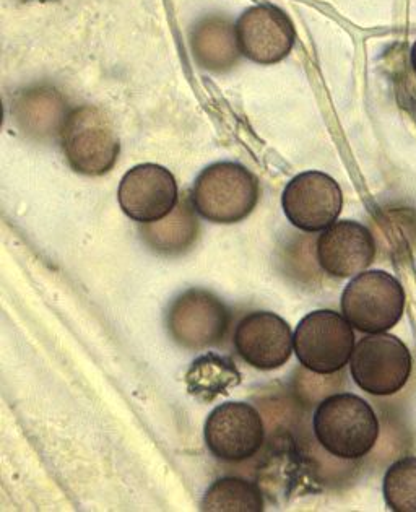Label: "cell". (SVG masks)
Wrapping results in <instances>:
<instances>
[{
  "label": "cell",
  "mask_w": 416,
  "mask_h": 512,
  "mask_svg": "<svg viewBox=\"0 0 416 512\" xmlns=\"http://www.w3.org/2000/svg\"><path fill=\"white\" fill-rule=\"evenodd\" d=\"M381 425L374 408L351 392L325 397L312 415V434L334 459L353 462L376 446Z\"/></svg>",
  "instance_id": "6da1fadb"
},
{
  "label": "cell",
  "mask_w": 416,
  "mask_h": 512,
  "mask_svg": "<svg viewBox=\"0 0 416 512\" xmlns=\"http://www.w3.org/2000/svg\"><path fill=\"white\" fill-rule=\"evenodd\" d=\"M260 197L259 179L246 166L220 161L207 166L195 179L192 204L208 222L233 225L246 220Z\"/></svg>",
  "instance_id": "7a4b0ae2"
},
{
  "label": "cell",
  "mask_w": 416,
  "mask_h": 512,
  "mask_svg": "<svg viewBox=\"0 0 416 512\" xmlns=\"http://www.w3.org/2000/svg\"><path fill=\"white\" fill-rule=\"evenodd\" d=\"M59 135L70 168L85 176L109 173L121 153L113 122L95 106H78L67 113Z\"/></svg>",
  "instance_id": "3957f363"
},
{
  "label": "cell",
  "mask_w": 416,
  "mask_h": 512,
  "mask_svg": "<svg viewBox=\"0 0 416 512\" xmlns=\"http://www.w3.org/2000/svg\"><path fill=\"white\" fill-rule=\"evenodd\" d=\"M403 309L402 283L384 270H364L343 290L342 314L363 334H381L397 326Z\"/></svg>",
  "instance_id": "277c9868"
},
{
  "label": "cell",
  "mask_w": 416,
  "mask_h": 512,
  "mask_svg": "<svg viewBox=\"0 0 416 512\" xmlns=\"http://www.w3.org/2000/svg\"><path fill=\"white\" fill-rule=\"evenodd\" d=\"M231 326L228 306L204 288L182 291L169 304L166 329L179 347L199 352L217 347L225 340Z\"/></svg>",
  "instance_id": "5b68a950"
},
{
  "label": "cell",
  "mask_w": 416,
  "mask_h": 512,
  "mask_svg": "<svg viewBox=\"0 0 416 512\" xmlns=\"http://www.w3.org/2000/svg\"><path fill=\"white\" fill-rule=\"evenodd\" d=\"M355 330L343 314L332 309L312 311L295 330V353L312 373L337 374L350 363L355 350Z\"/></svg>",
  "instance_id": "8992f818"
},
{
  "label": "cell",
  "mask_w": 416,
  "mask_h": 512,
  "mask_svg": "<svg viewBox=\"0 0 416 512\" xmlns=\"http://www.w3.org/2000/svg\"><path fill=\"white\" fill-rule=\"evenodd\" d=\"M351 378L361 391L386 397L402 391L412 374V353L395 335L368 334L350 358Z\"/></svg>",
  "instance_id": "52a82bcc"
},
{
  "label": "cell",
  "mask_w": 416,
  "mask_h": 512,
  "mask_svg": "<svg viewBox=\"0 0 416 512\" xmlns=\"http://www.w3.org/2000/svg\"><path fill=\"white\" fill-rule=\"evenodd\" d=\"M265 423L247 402H225L213 408L204 426L208 451L215 459L241 464L254 459L265 443Z\"/></svg>",
  "instance_id": "ba28073f"
},
{
  "label": "cell",
  "mask_w": 416,
  "mask_h": 512,
  "mask_svg": "<svg viewBox=\"0 0 416 512\" xmlns=\"http://www.w3.org/2000/svg\"><path fill=\"white\" fill-rule=\"evenodd\" d=\"M282 207L288 222L298 230L319 233L340 217L342 189L329 174L304 171L286 184Z\"/></svg>",
  "instance_id": "9c48e42d"
},
{
  "label": "cell",
  "mask_w": 416,
  "mask_h": 512,
  "mask_svg": "<svg viewBox=\"0 0 416 512\" xmlns=\"http://www.w3.org/2000/svg\"><path fill=\"white\" fill-rule=\"evenodd\" d=\"M117 200L130 220L140 225L158 222L178 205V183L165 166L143 163L124 174Z\"/></svg>",
  "instance_id": "30bf717a"
},
{
  "label": "cell",
  "mask_w": 416,
  "mask_h": 512,
  "mask_svg": "<svg viewBox=\"0 0 416 512\" xmlns=\"http://www.w3.org/2000/svg\"><path fill=\"white\" fill-rule=\"evenodd\" d=\"M233 343L244 363L260 371H273L290 360L295 334L278 314L254 311L238 322Z\"/></svg>",
  "instance_id": "8fae6325"
},
{
  "label": "cell",
  "mask_w": 416,
  "mask_h": 512,
  "mask_svg": "<svg viewBox=\"0 0 416 512\" xmlns=\"http://www.w3.org/2000/svg\"><path fill=\"white\" fill-rule=\"evenodd\" d=\"M236 41L244 57L257 64H277L295 46L296 31L288 15L273 5L247 9L236 22Z\"/></svg>",
  "instance_id": "7c38bea8"
},
{
  "label": "cell",
  "mask_w": 416,
  "mask_h": 512,
  "mask_svg": "<svg viewBox=\"0 0 416 512\" xmlns=\"http://www.w3.org/2000/svg\"><path fill=\"white\" fill-rule=\"evenodd\" d=\"M376 251V238L368 226L351 220L325 228L316 243L317 264L335 278L360 275L373 264Z\"/></svg>",
  "instance_id": "4fadbf2b"
},
{
  "label": "cell",
  "mask_w": 416,
  "mask_h": 512,
  "mask_svg": "<svg viewBox=\"0 0 416 512\" xmlns=\"http://www.w3.org/2000/svg\"><path fill=\"white\" fill-rule=\"evenodd\" d=\"M191 197L184 194L173 212L158 222L140 226V235L148 248L166 257L181 256L191 251L199 238V220Z\"/></svg>",
  "instance_id": "5bb4252c"
},
{
  "label": "cell",
  "mask_w": 416,
  "mask_h": 512,
  "mask_svg": "<svg viewBox=\"0 0 416 512\" xmlns=\"http://www.w3.org/2000/svg\"><path fill=\"white\" fill-rule=\"evenodd\" d=\"M239 382L241 374L233 361L217 353L199 356L186 373L187 389L202 402H212L218 395L228 394Z\"/></svg>",
  "instance_id": "9a60e30c"
},
{
  "label": "cell",
  "mask_w": 416,
  "mask_h": 512,
  "mask_svg": "<svg viewBox=\"0 0 416 512\" xmlns=\"http://www.w3.org/2000/svg\"><path fill=\"white\" fill-rule=\"evenodd\" d=\"M264 506L260 486L241 477L217 478L200 501L205 512H262Z\"/></svg>",
  "instance_id": "2e32d148"
},
{
  "label": "cell",
  "mask_w": 416,
  "mask_h": 512,
  "mask_svg": "<svg viewBox=\"0 0 416 512\" xmlns=\"http://www.w3.org/2000/svg\"><path fill=\"white\" fill-rule=\"evenodd\" d=\"M239 53L236 31L223 20H207L194 33V54L205 69H230Z\"/></svg>",
  "instance_id": "e0dca14e"
},
{
  "label": "cell",
  "mask_w": 416,
  "mask_h": 512,
  "mask_svg": "<svg viewBox=\"0 0 416 512\" xmlns=\"http://www.w3.org/2000/svg\"><path fill=\"white\" fill-rule=\"evenodd\" d=\"M382 493L390 511L416 512V457H403L390 465Z\"/></svg>",
  "instance_id": "ac0fdd59"
},
{
  "label": "cell",
  "mask_w": 416,
  "mask_h": 512,
  "mask_svg": "<svg viewBox=\"0 0 416 512\" xmlns=\"http://www.w3.org/2000/svg\"><path fill=\"white\" fill-rule=\"evenodd\" d=\"M410 62H412V69L416 74V41L413 43L412 51H410Z\"/></svg>",
  "instance_id": "d6986e66"
}]
</instances>
